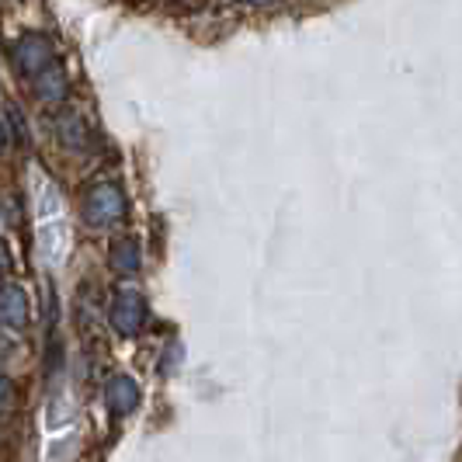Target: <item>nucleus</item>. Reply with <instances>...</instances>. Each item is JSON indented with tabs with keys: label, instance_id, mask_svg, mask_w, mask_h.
<instances>
[{
	"label": "nucleus",
	"instance_id": "2",
	"mask_svg": "<svg viewBox=\"0 0 462 462\" xmlns=\"http://www.w3.org/2000/svg\"><path fill=\"white\" fill-rule=\"evenodd\" d=\"M52 56H56V49H52L46 35L28 32L11 46V67L18 69L22 77H39L46 67H52Z\"/></svg>",
	"mask_w": 462,
	"mask_h": 462
},
{
	"label": "nucleus",
	"instance_id": "9",
	"mask_svg": "<svg viewBox=\"0 0 462 462\" xmlns=\"http://www.w3.org/2000/svg\"><path fill=\"white\" fill-rule=\"evenodd\" d=\"M14 139L28 143V122H24L22 112H18V108H14L11 101H7V105H4V143L11 146Z\"/></svg>",
	"mask_w": 462,
	"mask_h": 462
},
{
	"label": "nucleus",
	"instance_id": "6",
	"mask_svg": "<svg viewBox=\"0 0 462 462\" xmlns=\"http://www.w3.org/2000/svg\"><path fill=\"white\" fill-rule=\"evenodd\" d=\"M32 91L46 105H63L69 97V80L60 67H46L39 77H32Z\"/></svg>",
	"mask_w": 462,
	"mask_h": 462
},
{
	"label": "nucleus",
	"instance_id": "3",
	"mask_svg": "<svg viewBox=\"0 0 462 462\" xmlns=\"http://www.w3.org/2000/svg\"><path fill=\"white\" fill-rule=\"evenodd\" d=\"M146 320V300L139 289H122L112 302V327L122 337H136Z\"/></svg>",
	"mask_w": 462,
	"mask_h": 462
},
{
	"label": "nucleus",
	"instance_id": "8",
	"mask_svg": "<svg viewBox=\"0 0 462 462\" xmlns=\"http://www.w3.org/2000/svg\"><path fill=\"white\" fill-rule=\"evenodd\" d=\"M108 264L116 268L118 275H136L139 264H143V254H139V244L136 240H118L116 247L108 251Z\"/></svg>",
	"mask_w": 462,
	"mask_h": 462
},
{
	"label": "nucleus",
	"instance_id": "10",
	"mask_svg": "<svg viewBox=\"0 0 462 462\" xmlns=\"http://www.w3.org/2000/svg\"><path fill=\"white\" fill-rule=\"evenodd\" d=\"M244 4H275V0H244Z\"/></svg>",
	"mask_w": 462,
	"mask_h": 462
},
{
	"label": "nucleus",
	"instance_id": "1",
	"mask_svg": "<svg viewBox=\"0 0 462 462\" xmlns=\"http://www.w3.org/2000/svg\"><path fill=\"white\" fill-rule=\"evenodd\" d=\"M84 219L94 230H112L125 219V195L118 185H94L84 199Z\"/></svg>",
	"mask_w": 462,
	"mask_h": 462
},
{
	"label": "nucleus",
	"instance_id": "5",
	"mask_svg": "<svg viewBox=\"0 0 462 462\" xmlns=\"http://www.w3.org/2000/svg\"><path fill=\"white\" fill-rule=\"evenodd\" d=\"M0 317H4L7 330H28V324H32V302H28V292H24L22 285H14V282L4 285Z\"/></svg>",
	"mask_w": 462,
	"mask_h": 462
},
{
	"label": "nucleus",
	"instance_id": "7",
	"mask_svg": "<svg viewBox=\"0 0 462 462\" xmlns=\"http://www.w3.org/2000/svg\"><path fill=\"white\" fill-rule=\"evenodd\" d=\"M56 139H60L67 150L80 153V150L91 146V129H88V122L77 116V112H60V116H56Z\"/></svg>",
	"mask_w": 462,
	"mask_h": 462
},
{
	"label": "nucleus",
	"instance_id": "4",
	"mask_svg": "<svg viewBox=\"0 0 462 462\" xmlns=\"http://www.w3.org/2000/svg\"><path fill=\"white\" fill-rule=\"evenodd\" d=\"M139 383L133 375H112L108 379V386H105V403H108V411L116 417H129L133 411L139 407Z\"/></svg>",
	"mask_w": 462,
	"mask_h": 462
}]
</instances>
